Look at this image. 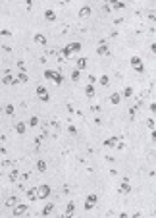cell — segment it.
<instances>
[{
	"mask_svg": "<svg viewBox=\"0 0 156 218\" xmlns=\"http://www.w3.org/2000/svg\"><path fill=\"white\" fill-rule=\"evenodd\" d=\"M81 48H83V47H81V43H70L68 47H64V48H62L60 54H62V58H70L73 52H79Z\"/></svg>",
	"mask_w": 156,
	"mask_h": 218,
	"instance_id": "obj_1",
	"label": "cell"
},
{
	"mask_svg": "<svg viewBox=\"0 0 156 218\" xmlns=\"http://www.w3.org/2000/svg\"><path fill=\"white\" fill-rule=\"evenodd\" d=\"M48 195H50V185H48V183H42V185L37 187V201L48 199Z\"/></svg>",
	"mask_w": 156,
	"mask_h": 218,
	"instance_id": "obj_2",
	"label": "cell"
},
{
	"mask_svg": "<svg viewBox=\"0 0 156 218\" xmlns=\"http://www.w3.org/2000/svg\"><path fill=\"white\" fill-rule=\"evenodd\" d=\"M131 68H133V70H135L137 74H143L144 72V66H143V60L139 58V56H131Z\"/></svg>",
	"mask_w": 156,
	"mask_h": 218,
	"instance_id": "obj_3",
	"label": "cell"
},
{
	"mask_svg": "<svg viewBox=\"0 0 156 218\" xmlns=\"http://www.w3.org/2000/svg\"><path fill=\"white\" fill-rule=\"evenodd\" d=\"M96 201H98V197H96L95 193L87 195V199H85V210H93V209H95V205H96Z\"/></svg>",
	"mask_w": 156,
	"mask_h": 218,
	"instance_id": "obj_4",
	"label": "cell"
},
{
	"mask_svg": "<svg viewBox=\"0 0 156 218\" xmlns=\"http://www.w3.org/2000/svg\"><path fill=\"white\" fill-rule=\"evenodd\" d=\"M37 97H39V100H42V102H48V100H50L48 91L44 89L42 85H39V87H37Z\"/></svg>",
	"mask_w": 156,
	"mask_h": 218,
	"instance_id": "obj_5",
	"label": "cell"
},
{
	"mask_svg": "<svg viewBox=\"0 0 156 218\" xmlns=\"http://www.w3.org/2000/svg\"><path fill=\"white\" fill-rule=\"evenodd\" d=\"M25 212H27V205H25V203H21V205H16V206H14V216H16V218H17V216H23Z\"/></svg>",
	"mask_w": 156,
	"mask_h": 218,
	"instance_id": "obj_6",
	"label": "cell"
},
{
	"mask_svg": "<svg viewBox=\"0 0 156 218\" xmlns=\"http://www.w3.org/2000/svg\"><path fill=\"white\" fill-rule=\"evenodd\" d=\"M108 8H110V10H124L125 4L119 2V0H108Z\"/></svg>",
	"mask_w": 156,
	"mask_h": 218,
	"instance_id": "obj_7",
	"label": "cell"
},
{
	"mask_svg": "<svg viewBox=\"0 0 156 218\" xmlns=\"http://www.w3.org/2000/svg\"><path fill=\"white\" fill-rule=\"evenodd\" d=\"M73 212H75V203H73V201H70V203H68V206H66L64 218H71V216H73Z\"/></svg>",
	"mask_w": 156,
	"mask_h": 218,
	"instance_id": "obj_8",
	"label": "cell"
},
{
	"mask_svg": "<svg viewBox=\"0 0 156 218\" xmlns=\"http://www.w3.org/2000/svg\"><path fill=\"white\" fill-rule=\"evenodd\" d=\"M33 41H35L37 44H41V47H46V44H48V41H46V37H44V35H41V33H37V35H35V37H33Z\"/></svg>",
	"mask_w": 156,
	"mask_h": 218,
	"instance_id": "obj_9",
	"label": "cell"
},
{
	"mask_svg": "<svg viewBox=\"0 0 156 218\" xmlns=\"http://www.w3.org/2000/svg\"><path fill=\"white\" fill-rule=\"evenodd\" d=\"M89 66V60L85 58V56H81V58L79 60H77V66H75V70H79V72H83L85 70V68Z\"/></svg>",
	"mask_w": 156,
	"mask_h": 218,
	"instance_id": "obj_10",
	"label": "cell"
},
{
	"mask_svg": "<svg viewBox=\"0 0 156 218\" xmlns=\"http://www.w3.org/2000/svg\"><path fill=\"white\" fill-rule=\"evenodd\" d=\"M119 193H121V195H127V193H131V185H129V181H127V180H124V181H121V185H119Z\"/></svg>",
	"mask_w": 156,
	"mask_h": 218,
	"instance_id": "obj_11",
	"label": "cell"
},
{
	"mask_svg": "<svg viewBox=\"0 0 156 218\" xmlns=\"http://www.w3.org/2000/svg\"><path fill=\"white\" fill-rule=\"evenodd\" d=\"M2 83H4V85H17V79L12 77L10 74H6V75L2 77Z\"/></svg>",
	"mask_w": 156,
	"mask_h": 218,
	"instance_id": "obj_12",
	"label": "cell"
},
{
	"mask_svg": "<svg viewBox=\"0 0 156 218\" xmlns=\"http://www.w3.org/2000/svg\"><path fill=\"white\" fill-rule=\"evenodd\" d=\"M118 141H119V137H110V139L104 141V147H106V149H112V147L118 145Z\"/></svg>",
	"mask_w": 156,
	"mask_h": 218,
	"instance_id": "obj_13",
	"label": "cell"
},
{
	"mask_svg": "<svg viewBox=\"0 0 156 218\" xmlns=\"http://www.w3.org/2000/svg\"><path fill=\"white\" fill-rule=\"evenodd\" d=\"M96 54H98V56H106V54H110V48L106 47L104 43H100V47L96 48Z\"/></svg>",
	"mask_w": 156,
	"mask_h": 218,
	"instance_id": "obj_14",
	"label": "cell"
},
{
	"mask_svg": "<svg viewBox=\"0 0 156 218\" xmlns=\"http://www.w3.org/2000/svg\"><path fill=\"white\" fill-rule=\"evenodd\" d=\"M93 14V10H91V6H83L81 10H79V18H89Z\"/></svg>",
	"mask_w": 156,
	"mask_h": 218,
	"instance_id": "obj_15",
	"label": "cell"
},
{
	"mask_svg": "<svg viewBox=\"0 0 156 218\" xmlns=\"http://www.w3.org/2000/svg\"><path fill=\"white\" fill-rule=\"evenodd\" d=\"M27 199H29V201H37V187L27 189Z\"/></svg>",
	"mask_w": 156,
	"mask_h": 218,
	"instance_id": "obj_16",
	"label": "cell"
},
{
	"mask_svg": "<svg viewBox=\"0 0 156 218\" xmlns=\"http://www.w3.org/2000/svg\"><path fill=\"white\" fill-rule=\"evenodd\" d=\"M52 81L56 83V85H62V83H64V77H62V74H60V72H54V77H52Z\"/></svg>",
	"mask_w": 156,
	"mask_h": 218,
	"instance_id": "obj_17",
	"label": "cell"
},
{
	"mask_svg": "<svg viewBox=\"0 0 156 218\" xmlns=\"http://www.w3.org/2000/svg\"><path fill=\"white\" fill-rule=\"evenodd\" d=\"M44 19H46V21H54V19H56L54 10H46V12H44Z\"/></svg>",
	"mask_w": 156,
	"mask_h": 218,
	"instance_id": "obj_18",
	"label": "cell"
},
{
	"mask_svg": "<svg viewBox=\"0 0 156 218\" xmlns=\"http://www.w3.org/2000/svg\"><path fill=\"white\" fill-rule=\"evenodd\" d=\"M37 172H41V174H42V172H46V162H44L42 158L37 160Z\"/></svg>",
	"mask_w": 156,
	"mask_h": 218,
	"instance_id": "obj_19",
	"label": "cell"
},
{
	"mask_svg": "<svg viewBox=\"0 0 156 218\" xmlns=\"http://www.w3.org/2000/svg\"><path fill=\"white\" fill-rule=\"evenodd\" d=\"M85 95L91 99V97H95V87H93V83H89L87 87H85Z\"/></svg>",
	"mask_w": 156,
	"mask_h": 218,
	"instance_id": "obj_20",
	"label": "cell"
},
{
	"mask_svg": "<svg viewBox=\"0 0 156 218\" xmlns=\"http://www.w3.org/2000/svg\"><path fill=\"white\" fill-rule=\"evenodd\" d=\"M25 129H27V125H25L23 122H19V124H16V131H17L19 135H23V133H25Z\"/></svg>",
	"mask_w": 156,
	"mask_h": 218,
	"instance_id": "obj_21",
	"label": "cell"
},
{
	"mask_svg": "<svg viewBox=\"0 0 156 218\" xmlns=\"http://www.w3.org/2000/svg\"><path fill=\"white\" fill-rule=\"evenodd\" d=\"M16 79H17V83H27V81H29V77H27L25 72H19V75H17Z\"/></svg>",
	"mask_w": 156,
	"mask_h": 218,
	"instance_id": "obj_22",
	"label": "cell"
},
{
	"mask_svg": "<svg viewBox=\"0 0 156 218\" xmlns=\"http://www.w3.org/2000/svg\"><path fill=\"white\" fill-rule=\"evenodd\" d=\"M54 210V203H48L46 206H44V209H42V216H48L50 212Z\"/></svg>",
	"mask_w": 156,
	"mask_h": 218,
	"instance_id": "obj_23",
	"label": "cell"
},
{
	"mask_svg": "<svg viewBox=\"0 0 156 218\" xmlns=\"http://www.w3.org/2000/svg\"><path fill=\"white\" fill-rule=\"evenodd\" d=\"M110 102H112V104H119V102H121V95L119 93H114L112 97H110Z\"/></svg>",
	"mask_w": 156,
	"mask_h": 218,
	"instance_id": "obj_24",
	"label": "cell"
},
{
	"mask_svg": "<svg viewBox=\"0 0 156 218\" xmlns=\"http://www.w3.org/2000/svg\"><path fill=\"white\" fill-rule=\"evenodd\" d=\"M98 81H100V85H102V87H108V85H110V79H108V75H100V79H98Z\"/></svg>",
	"mask_w": 156,
	"mask_h": 218,
	"instance_id": "obj_25",
	"label": "cell"
},
{
	"mask_svg": "<svg viewBox=\"0 0 156 218\" xmlns=\"http://www.w3.org/2000/svg\"><path fill=\"white\" fill-rule=\"evenodd\" d=\"M79 77H81V72L79 70H73L71 72V81H79Z\"/></svg>",
	"mask_w": 156,
	"mask_h": 218,
	"instance_id": "obj_26",
	"label": "cell"
},
{
	"mask_svg": "<svg viewBox=\"0 0 156 218\" xmlns=\"http://www.w3.org/2000/svg\"><path fill=\"white\" fill-rule=\"evenodd\" d=\"M39 125V118L37 116H31V120H29V128H37Z\"/></svg>",
	"mask_w": 156,
	"mask_h": 218,
	"instance_id": "obj_27",
	"label": "cell"
},
{
	"mask_svg": "<svg viewBox=\"0 0 156 218\" xmlns=\"http://www.w3.org/2000/svg\"><path fill=\"white\" fill-rule=\"evenodd\" d=\"M17 176H19V172L17 170H12V172H10V181H16Z\"/></svg>",
	"mask_w": 156,
	"mask_h": 218,
	"instance_id": "obj_28",
	"label": "cell"
},
{
	"mask_svg": "<svg viewBox=\"0 0 156 218\" xmlns=\"http://www.w3.org/2000/svg\"><path fill=\"white\" fill-rule=\"evenodd\" d=\"M14 112H16L14 104H8V106H6V114H8V116H14Z\"/></svg>",
	"mask_w": 156,
	"mask_h": 218,
	"instance_id": "obj_29",
	"label": "cell"
},
{
	"mask_svg": "<svg viewBox=\"0 0 156 218\" xmlns=\"http://www.w3.org/2000/svg\"><path fill=\"white\" fill-rule=\"evenodd\" d=\"M16 205H17V199L16 197H10L8 203H6V206H16Z\"/></svg>",
	"mask_w": 156,
	"mask_h": 218,
	"instance_id": "obj_30",
	"label": "cell"
},
{
	"mask_svg": "<svg viewBox=\"0 0 156 218\" xmlns=\"http://www.w3.org/2000/svg\"><path fill=\"white\" fill-rule=\"evenodd\" d=\"M44 77L52 81V77H54V70H46V72H44Z\"/></svg>",
	"mask_w": 156,
	"mask_h": 218,
	"instance_id": "obj_31",
	"label": "cell"
},
{
	"mask_svg": "<svg viewBox=\"0 0 156 218\" xmlns=\"http://www.w3.org/2000/svg\"><path fill=\"white\" fill-rule=\"evenodd\" d=\"M133 95V87H125V91H124V97H131Z\"/></svg>",
	"mask_w": 156,
	"mask_h": 218,
	"instance_id": "obj_32",
	"label": "cell"
},
{
	"mask_svg": "<svg viewBox=\"0 0 156 218\" xmlns=\"http://www.w3.org/2000/svg\"><path fill=\"white\" fill-rule=\"evenodd\" d=\"M147 125H149V129H154V120L149 118V120H147Z\"/></svg>",
	"mask_w": 156,
	"mask_h": 218,
	"instance_id": "obj_33",
	"label": "cell"
},
{
	"mask_svg": "<svg viewBox=\"0 0 156 218\" xmlns=\"http://www.w3.org/2000/svg\"><path fill=\"white\" fill-rule=\"evenodd\" d=\"M68 131H70L71 135H77V129H75V125H70V128H68Z\"/></svg>",
	"mask_w": 156,
	"mask_h": 218,
	"instance_id": "obj_34",
	"label": "cell"
},
{
	"mask_svg": "<svg viewBox=\"0 0 156 218\" xmlns=\"http://www.w3.org/2000/svg\"><path fill=\"white\" fill-rule=\"evenodd\" d=\"M135 112H137V106H133V108L129 110V116H131V118H135Z\"/></svg>",
	"mask_w": 156,
	"mask_h": 218,
	"instance_id": "obj_35",
	"label": "cell"
},
{
	"mask_svg": "<svg viewBox=\"0 0 156 218\" xmlns=\"http://www.w3.org/2000/svg\"><path fill=\"white\" fill-rule=\"evenodd\" d=\"M150 112H152V114L156 112V102H150Z\"/></svg>",
	"mask_w": 156,
	"mask_h": 218,
	"instance_id": "obj_36",
	"label": "cell"
},
{
	"mask_svg": "<svg viewBox=\"0 0 156 218\" xmlns=\"http://www.w3.org/2000/svg\"><path fill=\"white\" fill-rule=\"evenodd\" d=\"M17 66H19V70H21V72H25V64H23V62H17Z\"/></svg>",
	"mask_w": 156,
	"mask_h": 218,
	"instance_id": "obj_37",
	"label": "cell"
},
{
	"mask_svg": "<svg viewBox=\"0 0 156 218\" xmlns=\"http://www.w3.org/2000/svg\"><path fill=\"white\" fill-rule=\"evenodd\" d=\"M2 35H4V37H10V35H12V33H10L8 29H2Z\"/></svg>",
	"mask_w": 156,
	"mask_h": 218,
	"instance_id": "obj_38",
	"label": "cell"
},
{
	"mask_svg": "<svg viewBox=\"0 0 156 218\" xmlns=\"http://www.w3.org/2000/svg\"><path fill=\"white\" fill-rule=\"evenodd\" d=\"M119 218H129V214H127V212H121V214H119Z\"/></svg>",
	"mask_w": 156,
	"mask_h": 218,
	"instance_id": "obj_39",
	"label": "cell"
}]
</instances>
